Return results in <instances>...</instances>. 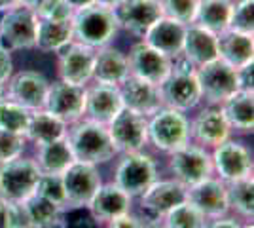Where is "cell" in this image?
<instances>
[{
	"label": "cell",
	"instance_id": "cell-23",
	"mask_svg": "<svg viewBox=\"0 0 254 228\" xmlns=\"http://www.w3.org/2000/svg\"><path fill=\"white\" fill-rule=\"evenodd\" d=\"M70 42H72V15L38 17L34 48H38L44 54H57Z\"/></svg>",
	"mask_w": 254,
	"mask_h": 228
},
{
	"label": "cell",
	"instance_id": "cell-21",
	"mask_svg": "<svg viewBox=\"0 0 254 228\" xmlns=\"http://www.w3.org/2000/svg\"><path fill=\"white\" fill-rule=\"evenodd\" d=\"M120 93L124 99V107L135 110L146 118H150L154 112H158L163 107L159 86L137 76L129 75V78L120 86Z\"/></svg>",
	"mask_w": 254,
	"mask_h": 228
},
{
	"label": "cell",
	"instance_id": "cell-32",
	"mask_svg": "<svg viewBox=\"0 0 254 228\" xmlns=\"http://www.w3.org/2000/svg\"><path fill=\"white\" fill-rule=\"evenodd\" d=\"M68 126L55 114L48 112L46 109L31 110V118L27 124L25 139L34 143V145H44V143L57 141L66 137Z\"/></svg>",
	"mask_w": 254,
	"mask_h": 228
},
{
	"label": "cell",
	"instance_id": "cell-45",
	"mask_svg": "<svg viewBox=\"0 0 254 228\" xmlns=\"http://www.w3.org/2000/svg\"><path fill=\"white\" fill-rule=\"evenodd\" d=\"M106 225H108V228H146L144 223H142V219L131 215V211H129V213H124V215H120V217H116V219H112V221L106 223Z\"/></svg>",
	"mask_w": 254,
	"mask_h": 228
},
{
	"label": "cell",
	"instance_id": "cell-47",
	"mask_svg": "<svg viewBox=\"0 0 254 228\" xmlns=\"http://www.w3.org/2000/svg\"><path fill=\"white\" fill-rule=\"evenodd\" d=\"M63 2L72 11H78V10H82V8H87V6L95 4V0H63Z\"/></svg>",
	"mask_w": 254,
	"mask_h": 228
},
{
	"label": "cell",
	"instance_id": "cell-40",
	"mask_svg": "<svg viewBox=\"0 0 254 228\" xmlns=\"http://www.w3.org/2000/svg\"><path fill=\"white\" fill-rule=\"evenodd\" d=\"M34 192L48 198V200H52L55 204H59L61 207H66V198H64L61 175H42Z\"/></svg>",
	"mask_w": 254,
	"mask_h": 228
},
{
	"label": "cell",
	"instance_id": "cell-16",
	"mask_svg": "<svg viewBox=\"0 0 254 228\" xmlns=\"http://www.w3.org/2000/svg\"><path fill=\"white\" fill-rule=\"evenodd\" d=\"M212 169L224 183H232L253 175V154L243 143L226 139L212 149Z\"/></svg>",
	"mask_w": 254,
	"mask_h": 228
},
{
	"label": "cell",
	"instance_id": "cell-14",
	"mask_svg": "<svg viewBox=\"0 0 254 228\" xmlns=\"http://www.w3.org/2000/svg\"><path fill=\"white\" fill-rule=\"evenodd\" d=\"M44 109L61 118L66 126H72L85 116V86L68 84L63 80L50 82Z\"/></svg>",
	"mask_w": 254,
	"mask_h": 228
},
{
	"label": "cell",
	"instance_id": "cell-19",
	"mask_svg": "<svg viewBox=\"0 0 254 228\" xmlns=\"http://www.w3.org/2000/svg\"><path fill=\"white\" fill-rule=\"evenodd\" d=\"M230 135L232 128L224 118L220 107H205L190 124V137H193L203 149H214L230 139Z\"/></svg>",
	"mask_w": 254,
	"mask_h": 228
},
{
	"label": "cell",
	"instance_id": "cell-36",
	"mask_svg": "<svg viewBox=\"0 0 254 228\" xmlns=\"http://www.w3.org/2000/svg\"><path fill=\"white\" fill-rule=\"evenodd\" d=\"M209 219L203 215L191 202L184 200L182 204L173 207L165 215V227L167 228H205Z\"/></svg>",
	"mask_w": 254,
	"mask_h": 228
},
{
	"label": "cell",
	"instance_id": "cell-7",
	"mask_svg": "<svg viewBox=\"0 0 254 228\" xmlns=\"http://www.w3.org/2000/svg\"><path fill=\"white\" fill-rule=\"evenodd\" d=\"M158 179V165L146 152H127L120 160L114 173L116 183L131 198H138Z\"/></svg>",
	"mask_w": 254,
	"mask_h": 228
},
{
	"label": "cell",
	"instance_id": "cell-48",
	"mask_svg": "<svg viewBox=\"0 0 254 228\" xmlns=\"http://www.w3.org/2000/svg\"><path fill=\"white\" fill-rule=\"evenodd\" d=\"M122 2H124V0H95V4H99V6H105V8H110V10L118 8Z\"/></svg>",
	"mask_w": 254,
	"mask_h": 228
},
{
	"label": "cell",
	"instance_id": "cell-24",
	"mask_svg": "<svg viewBox=\"0 0 254 228\" xmlns=\"http://www.w3.org/2000/svg\"><path fill=\"white\" fill-rule=\"evenodd\" d=\"M131 202L133 198L124 192L116 183H106V185H101V188L91 198L87 209L91 211V217L97 223H110L112 219L129 213Z\"/></svg>",
	"mask_w": 254,
	"mask_h": 228
},
{
	"label": "cell",
	"instance_id": "cell-44",
	"mask_svg": "<svg viewBox=\"0 0 254 228\" xmlns=\"http://www.w3.org/2000/svg\"><path fill=\"white\" fill-rule=\"evenodd\" d=\"M237 71V84H239V89H245V91H253L254 87V63H247V65L235 69Z\"/></svg>",
	"mask_w": 254,
	"mask_h": 228
},
{
	"label": "cell",
	"instance_id": "cell-42",
	"mask_svg": "<svg viewBox=\"0 0 254 228\" xmlns=\"http://www.w3.org/2000/svg\"><path fill=\"white\" fill-rule=\"evenodd\" d=\"M0 228H27L19 204L0 198Z\"/></svg>",
	"mask_w": 254,
	"mask_h": 228
},
{
	"label": "cell",
	"instance_id": "cell-39",
	"mask_svg": "<svg viewBox=\"0 0 254 228\" xmlns=\"http://www.w3.org/2000/svg\"><path fill=\"white\" fill-rule=\"evenodd\" d=\"M25 147H27L25 135H17V133L0 130V163L10 162L13 158L23 156Z\"/></svg>",
	"mask_w": 254,
	"mask_h": 228
},
{
	"label": "cell",
	"instance_id": "cell-12",
	"mask_svg": "<svg viewBox=\"0 0 254 228\" xmlns=\"http://www.w3.org/2000/svg\"><path fill=\"white\" fill-rule=\"evenodd\" d=\"M93 65H95V50L80 42L66 44L57 52V75L59 80L87 86L93 80Z\"/></svg>",
	"mask_w": 254,
	"mask_h": 228
},
{
	"label": "cell",
	"instance_id": "cell-28",
	"mask_svg": "<svg viewBox=\"0 0 254 228\" xmlns=\"http://www.w3.org/2000/svg\"><path fill=\"white\" fill-rule=\"evenodd\" d=\"M216 48L218 59L233 69H239L254 59L253 34L235 33L232 29H226L216 34Z\"/></svg>",
	"mask_w": 254,
	"mask_h": 228
},
{
	"label": "cell",
	"instance_id": "cell-29",
	"mask_svg": "<svg viewBox=\"0 0 254 228\" xmlns=\"http://www.w3.org/2000/svg\"><path fill=\"white\" fill-rule=\"evenodd\" d=\"M27 228H57L63 221L64 207L40 194H31L19 204Z\"/></svg>",
	"mask_w": 254,
	"mask_h": 228
},
{
	"label": "cell",
	"instance_id": "cell-5",
	"mask_svg": "<svg viewBox=\"0 0 254 228\" xmlns=\"http://www.w3.org/2000/svg\"><path fill=\"white\" fill-rule=\"evenodd\" d=\"M40 177L42 173L34 158L19 156L10 162L0 163V198L21 204L25 198L34 194Z\"/></svg>",
	"mask_w": 254,
	"mask_h": 228
},
{
	"label": "cell",
	"instance_id": "cell-20",
	"mask_svg": "<svg viewBox=\"0 0 254 228\" xmlns=\"http://www.w3.org/2000/svg\"><path fill=\"white\" fill-rule=\"evenodd\" d=\"M188 202H191L207 219L224 217L230 211L226 183L222 179H214V177L188 186Z\"/></svg>",
	"mask_w": 254,
	"mask_h": 228
},
{
	"label": "cell",
	"instance_id": "cell-15",
	"mask_svg": "<svg viewBox=\"0 0 254 228\" xmlns=\"http://www.w3.org/2000/svg\"><path fill=\"white\" fill-rule=\"evenodd\" d=\"M127 61H129V75L152 82L156 86H161L173 71V59L148 46L144 40L131 46Z\"/></svg>",
	"mask_w": 254,
	"mask_h": 228
},
{
	"label": "cell",
	"instance_id": "cell-43",
	"mask_svg": "<svg viewBox=\"0 0 254 228\" xmlns=\"http://www.w3.org/2000/svg\"><path fill=\"white\" fill-rule=\"evenodd\" d=\"M13 75V59L11 52L0 44V84H6Z\"/></svg>",
	"mask_w": 254,
	"mask_h": 228
},
{
	"label": "cell",
	"instance_id": "cell-25",
	"mask_svg": "<svg viewBox=\"0 0 254 228\" xmlns=\"http://www.w3.org/2000/svg\"><path fill=\"white\" fill-rule=\"evenodd\" d=\"M129 78V61L127 55L114 46H103L95 50L93 80L106 86H122Z\"/></svg>",
	"mask_w": 254,
	"mask_h": 228
},
{
	"label": "cell",
	"instance_id": "cell-38",
	"mask_svg": "<svg viewBox=\"0 0 254 228\" xmlns=\"http://www.w3.org/2000/svg\"><path fill=\"white\" fill-rule=\"evenodd\" d=\"M199 0H159V6L165 17H171L175 21L190 25L193 23V15L197 10Z\"/></svg>",
	"mask_w": 254,
	"mask_h": 228
},
{
	"label": "cell",
	"instance_id": "cell-46",
	"mask_svg": "<svg viewBox=\"0 0 254 228\" xmlns=\"http://www.w3.org/2000/svg\"><path fill=\"white\" fill-rule=\"evenodd\" d=\"M205 228H241V225L235 219H230L224 215V217H218V219H211V223L207 221Z\"/></svg>",
	"mask_w": 254,
	"mask_h": 228
},
{
	"label": "cell",
	"instance_id": "cell-2",
	"mask_svg": "<svg viewBox=\"0 0 254 228\" xmlns=\"http://www.w3.org/2000/svg\"><path fill=\"white\" fill-rule=\"evenodd\" d=\"M118 31L120 27L116 15L110 8L91 4L72 13V40L85 44L93 50L108 46L114 40Z\"/></svg>",
	"mask_w": 254,
	"mask_h": 228
},
{
	"label": "cell",
	"instance_id": "cell-6",
	"mask_svg": "<svg viewBox=\"0 0 254 228\" xmlns=\"http://www.w3.org/2000/svg\"><path fill=\"white\" fill-rule=\"evenodd\" d=\"M36 13L17 4L0 13V44L10 52H21L34 48L36 36Z\"/></svg>",
	"mask_w": 254,
	"mask_h": 228
},
{
	"label": "cell",
	"instance_id": "cell-1",
	"mask_svg": "<svg viewBox=\"0 0 254 228\" xmlns=\"http://www.w3.org/2000/svg\"><path fill=\"white\" fill-rule=\"evenodd\" d=\"M66 141L70 145L76 162L99 165L112 160L118 154L108 128L89 118L72 124V128L66 131Z\"/></svg>",
	"mask_w": 254,
	"mask_h": 228
},
{
	"label": "cell",
	"instance_id": "cell-3",
	"mask_svg": "<svg viewBox=\"0 0 254 228\" xmlns=\"http://www.w3.org/2000/svg\"><path fill=\"white\" fill-rule=\"evenodd\" d=\"M159 91L163 107H171L180 112H188L201 103V89L195 69L180 55L173 59V71L159 86Z\"/></svg>",
	"mask_w": 254,
	"mask_h": 228
},
{
	"label": "cell",
	"instance_id": "cell-8",
	"mask_svg": "<svg viewBox=\"0 0 254 228\" xmlns=\"http://www.w3.org/2000/svg\"><path fill=\"white\" fill-rule=\"evenodd\" d=\"M169 169L180 185L193 186L212 177V158L201 145H184L169 154Z\"/></svg>",
	"mask_w": 254,
	"mask_h": 228
},
{
	"label": "cell",
	"instance_id": "cell-27",
	"mask_svg": "<svg viewBox=\"0 0 254 228\" xmlns=\"http://www.w3.org/2000/svg\"><path fill=\"white\" fill-rule=\"evenodd\" d=\"M186 27L188 25L161 15L158 21L146 31V34L142 36V40L148 44V46H152V48H156L158 52L165 54L171 59H175L182 52Z\"/></svg>",
	"mask_w": 254,
	"mask_h": 228
},
{
	"label": "cell",
	"instance_id": "cell-26",
	"mask_svg": "<svg viewBox=\"0 0 254 228\" xmlns=\"http://www.w3.org/2000/svg\"><path fill=\"white\" fill-rule=\"evenodd\" d=\"M180 57H184L193 69L207 65L214 59H218V48H216V34L203 29L199 25L190 23L186 27L184 44Z\"/></svg>",
	"mask_w": 254,
	"mask_h": 228
},
{
	"label": "cell",
	"instance_id": "cell-52",
	"mask_svg": "<svg viewBox=\"0 0 254 228\" xmlns=\"http://www.w3.org/2000/svg\"><path fill=\"white\" fill-rule=\"evenodd\" d=\"M241 228H254L253 221H249V223H247V225H243V227H241Z\"/></svg>",
	"mask_w": 254,
	"mask_h": 228
},
{
	"label": "cell",
	"instance_id": "cell-35",
	"mask_svg": "<svg viewBox=\"0 0 254 228\" xmlns=\"http://www.w3.org/2000/svg\"><path fill=\"white\" fill-rule=\"evenodd\" d=\"M29 118H31V110L21 107L19 103L11 99H4L0 103V130L2 131L25 135Z\"/></svg>",
	"mask_w": 254,
	"mask_h": 228
},
{
	"label": "cell",
	"instance_id": "cell-10",
	"mask_svg": "<svg viewBox=\"0 0 254 228\" xmlns=\"http://www.w3.org/2000/svg\"><path fill=\"white\" fill-rule=\"evenodd\" d=\"M106 128L118 152H138L148 143V118L127 107L120 110Z\"/></svg>",
	"mask_w": 254,
	"mask_h": 228
},
{
	"label": "cell",
	"instance_id": "cell-11",
	"mask_svg": "<svg viewBox=\"0 0 254 228\" xmlns=\"http://www.w3.org/2000/svg\"><path fill=\"white\" fill-rule=\"evenodd\" d=\"M61 181H63L66 206L70 207H87L91 198L103 185L97 165L76 160L61 175Z\"/></svg>",
	"mask_w": 254,
	"mask_h": 228
},
{
	"label": "cell",
	"instance_id": "cell-18",
	"mask_svg": "<svg viewBox=\"0 0 254 228\" xmlns=\"http://www.w3.org/2000/svg\"><path fill=\"white\" fill-rule=\"evenodd\" d=\"M118 27L129 34L142 38L146 31L163 15L159 0H124L114 8Z\"/></svg>",
	"mask_w": 254,
	"mask_h": 228
},
{
	"label": "cell",
	"instance_id": "cell-34",
	"mask_svg": "<svg viewBox=\"0 0 254 228\" xmlns=\"http://www.w3.org/2000/svg\"><path fill=\"white\" fill-rule=\"evenodd\" d=\"M228 206L235 213L245 219H253L254 215V181L253 175L237 179L232 183H226Z\"/></svg>",
	"mask_w": 254,
	"mask_h": 228
},
{
	"label": "cell",
	"instance_id": "cell-30",
	"mask_svg": "<svg viewBox=\"0 0 254 228\" xmlns=\"http://www.w3.org/2000/svg\"><path fill=\"white\" fill-rule=\"evenodd\" d=\"M34 162L42 175H63L68 169V165L74 162V156H72L66 137L44 143V145H36Z\"/></svg>",
	"mask_w": 254,
	"mask_h": 228
},
{
	"label": "cell",
	"instance_id": "cell-50",
	"mask_svg": "<svg viewBox=\"0 0 254 228\" xmlns=\"http://www.w3.org/2000/svg\"><path fill=\"white\" fill-rule=\"evenodd\" d=\"M4 99H8V95H6V84H0V103Z\"/></svg>",
	"mask_w": 254,
	"mask_h": 228
},
{
	"label": "cell",
	"instance_id": "cell-22",
	"mask_svg": "<svg viewBox=\"0 0 254 228\" xmlns=\"http://www.w3.org/2000/svg\"><path fill=\"white\" fill-rule=\"evenodd\" d=\"M124 109V99L118 86L93 84L85 87V116L93 122L108 126L110 120Z\"/></svg>",
	"mask_w": 254,
	"mask_h": 228
},
{
	"label": "cell",
	"instance_id": "cell-4",
	"mask_svg": "<svg viewBox=\"0 0 254 228\" xmlns=\"http://www.w3.org/2000/svg\"><path fill=\"white\" fill-rule=\"evenodd\" d=\"M148 143L158 151L171 154L190 143V120L184 112L161 107L148 118Z\"/></svg>",
	"mask_w": 254,
	"mask_h": 228
},
{
	"label": "cell",
	"instance_id": "cell-17",
	"mask_svg": "<svg viewBox=\"0 0 254 228\" xmlns=\"http://www.w3.org/2000/svg\"><path fill=\"white\" fill-rule=\"evenodd\" d=\"M50 89V80L38 71H19L6 82L8 99L29 110L44 109Z\"/></svg>",
	"mask_w": 254,
	"mask_h": 228
},
{
	"label": "cell",
	"instance_id": "cell-9",
	"mask_svg": "<svg viewBox=\"0 0 254 228\" xmlns=\"http://www.w3.org/2000/svg\"><path fill=\"white\" fill-rule=\"evenodd\" d=\"M195 76L201 89V101L205 99L211 107H220L226 99L239 89L237 71L220 59L197 67Z\"/></svg>",
	"mask_w": 254,
	"mask_h": 228
},
{
	"label": "cell",
	"instance_id": "cell-51",
	"mask_svg": "<svg viewBox=\"0 0 254 228\" xmlns=\"http://www.w3.org/2000/svg\"><path fill=\"white\" fill-rule=\"evenodd\" d=\"M146 228H167L165 225H150V227H146Z\"/></svg>",
	"mask_w": 254,
	"mask_h": 228
},
{
	"label": "cell",
	"instance_id": "cell-41",
	"mask_svg": "<svg viewBox=\"0 0 254 228\" xmlns=\"http://www.w3.org/2000/svg\"><path fill=\"white\" fill-rule=\"evenodd\" d=\"M23 6L31 8L36 17H52V15H72L70 10L63 0H21Z\"/></svg>",
	"mask_w": 254,
	"mask_h": 228
},
{
	"label": "cell",
	"instance_id": "cell-49",
	"mask_svg": "<svg viewBox=\"0 0 254 228\" xmlns=\"http://www.w3.org/2000/svg\"><path fill=\"white\" fill-rule=\"evenodd\" d=\"M17 4H21V0H0V13H2V11H6L8 8L17 6Z\"/></svg>",
	"mask_w": 254,
	"mask_h": 228
},
{
	"label": "cell",
	"instance_id": "cell-33",
	"mask_svg": "<svg viewBox=\"0 0 254 228\" xmlns=\"http://www.w3.org/2000/svg\"><path fill=\"white\" fill-rule=\"evenodd\" d=\"M232 0H199L193 15V25L218 34L228 29L232 15Z\"/></svg>",
	"mask_w": 254,
	"mask_h": 228
},
{
	"label": "cell",
	"instance_id": "cell-13",
	"mask_svg": "<svg viewBox=\"0 0 254 228\" xmlns=\"http://www.w3.org/2000/svg\"><path fill=\"white\" fill-rule=\"evenodd\" d=\"M184 200H188V188L184 185H180L175 179H165V181L156 179L138 196V206L144 217L158 221L165 219L171 209L182 204Z\"/></svg>",
	"mask_w": 254,
	"mask_h": 228
},
{
	"label": "cell",
	"instance_id": "cell-37",
	"mask_svg": "<svg viewBox=\"0 0 254 228\" xmlns=\"http://www.w3.org/2000/svg\"><path fill=\"white\" fill-rule=\"evenodd\" d=\"M235 33L253 34L254 31V0H239L232 6V15H230V25Z\"/></svg>",
	"mask_w": 254,
	"mask_h": 228
},
{
	"label": "cell",
	"instance_id": "cell-31",
	"mask_svg": "<svg viewBox=\"0 0 254 228\" xmlns=\"http://www.w3.org/2000/svg\"><path fill=\"white\" fill-rule=\"evenodd\" d=\"M224 118L228 120L230 128L243 133H253L254 130V97L253 91L237 89L233 95L220 105Z\"/></svg>",
	"mask_w": 254,
	"mask_h": 228
}]
</instances>
